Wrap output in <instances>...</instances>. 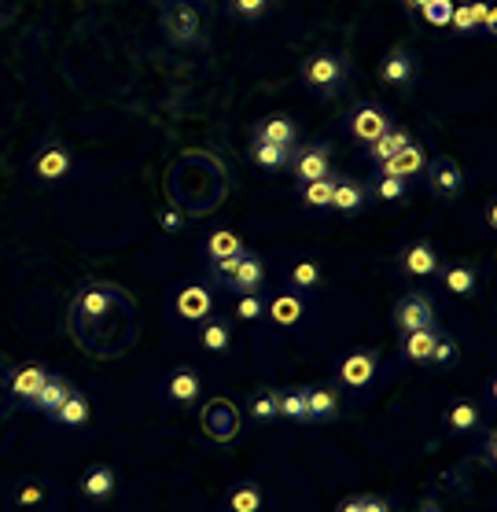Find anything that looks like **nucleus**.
<instances>
[{"label":"nucleus","instance_id":"f257e3e1","mask_svg":"<svg viewBox=\"0 0 497 512\" xmlns=\"http://www.w3.org/2000/svg\"><path fill=\"white\" fill-rule=\"evenodd\" d=\"M302 85L321 100H332L350 85V59L332 48H317L302 63Z\"/></svg>","mask_w":497,"mask_h":512},{"label":"nucleus","instance_id":"f03ea898","mask_svg":"<svg viewBox=\"0 0 497 512\" xmlns=\"http://www.w3.org/2000/svg\"><path fill=\"white\" fill-rule=\"evenodd\" d=\"M162 37L174 48H192L203 41V12L196 0H166L159 12Z\"/></svg>","mask_w":497,"mask_h":512},{"label":"nucleus","instance_id":"7ed1b4c3","mask_svg":"<svg viewBox=\"0 0 497 512\" xmlns=\"http://www.w3.org/2000/svg\"><path fill=\"white\" fill-rule=\"evenodd\" d=\"M111 310H129V295L126 291H118L115 284H100V280H93V284H81V291L74 295V306H70V314H74V325H100V321H107V314Z\"/></svg>","mask_w":497,"mask_h":512},{"label":"nucleus","instance_id":"20e7f679","mask_svg":"<svg viewBox=\"0 0 497 512\" xmlns=\"http://www.w3.org/2000/svg\"><path fill=\"white\" fill-rule=\"evenodd\" d=\"M424 185H428V192L439 203H450V199H457V192L464 188V170L457 166V159H450V155H435V159H428V166H424Z\"/></svg>","mask_w":497,"mask_h":512},{"label":"nucleus","instance_id":"39448f33","mask_svg":"<svg viewBox=\"0 0 497 512\" xmlns=\"http://www.w3.org/2000/svg\"><path fill=\"white\" fill-rule=\"evenodd\" d=\"M391 129V115H387V107L380 104H372V100H365V104H354L350 107V115H347V133L358 144H365L369 148L372 140L383 137Z\"/></svg>","mask_w":497,"mask_h":512},{"label":"nucleus","instance_id":"423d86ee","mask_svg":"<svg viewBox=\"0 0 497 512\" xmlns=\"http://www.w3.org/2000/svg\"><path fill=\"white\" fill-rule=\"evenodd\" d=\"M174 310L188 325L207 321V317L214 314V291H210V284H203V280H185L174 295Z\"/></svg>","mask_w":497,"mask_h":512},{"label":"nucleus","instance_id":"0eeeda50","mask_svg":"<svg viewBox=\"0 0 497 512\" xmlns=\"http://www.w3.org/2000/svg\"><path fill=\"white\" fill-rule=\"evenodd\" d=\"M394 328L398 332H417V328H435V306L424 291H409L394 303Z\"/></svg>","mask_w":497,"mask_h":512},{"label":"nucleus","instance_id":"6e6552de","mask_svg":"<svg viewBox=\"0 0 497 512\" xmlns=\"http://www.w3.org/2000/svg\"><path fill=\"white\" fill-rule=\"evenodd\" d=\"M288 166L291 174L299 177V185H310V181L332 174V152H328V144H302L299 152H291Z\"/></svg>","mask_w":497,"mask_h":512},{"label":"nucleus","instance_id":"1a4fd4ad","mask_svg":"<svg viewBox=\"0 0 497 512\" xmlns=\"http://www.w3.org/2000/svg\"><path fill=\"white\" fill-rule=\"evenodd\" d=\"M417 74H420V63L405 45H394L380 59V82H387L391 89H409V85L417 82Z\"/></svg>","mask_w":497,"mask_h":512},{"label":"nucleus","instance_id":"9d476101","mask_svg":"<svg viewBox=\"0 0 497 512\" xmlns=\"http://www.w3.org/2000/svg\"><path fill=\"white\" fill-rule=\"evenodd\" d=\"M376 369H380V354L376 350H354L339 365V384L350 387V391H365L376 380Z\"/></svg>","mask_w":497,"mask_h":512},{"label":"nucleus","instance_id":"9b49d317","mask_svg":"<svg viewBox=\"0 0 497 512\" xmlns=\"http://www.w3.org/2000/svg\"><path fill=\"white\" fill-rule=\"evenodd\" d=\"M30 174L41 185H56L70 174V152L63 144H41V152L30 159Z\"/></svg>","mask_w":497,"mask_h":512},{"label":"nucleus","instance_id":"f8f14e48","mask_svg":"<svg viewBox=\"0 0 497 512\" xmlns=\"http://www.w3.org/2000/svg\"><path fill=\"white\" fill-rule=\"evenodd\" d=\"M424 166H428L424 144H420V140H409L402 152H394L391 159H383V163H380V174L402 177V181H409V177H420V174H424Z\"/></svg>","mask_w":497,"mask_h":512},{"label":"nucleus","instance_id":"ddd939ff","mask_svg":"<svg viewBox=\"0 0 497 512\" xmlns=\"http://www.w3.org/2000/svg\"><path fill=\"white\" fill-rule=\"evenodd\" d=\"M115 487H118V472L111 465H93L85 468V476L78 483V494L85 501H93V505H104V501L115 498Z\"/></svg>","mask_w":497,"mask_h":512},{"label":"nucleus","instance_id":"4468645a","mask_svg":"<svg viewBox=\"0 0 497 512\" xmlns=\"http://www.w3.org/2000/svg\"><path fill=\"white\" fill-rule=\"evenodd\" d=\"M262 284H266V266H262V258H258L255 251H243L240 266L229 273L225 288L236 291V295H247V291H258Z\"/></svg>","mask_w":497,"mask_h":512},{"label":"nucleus","instance_id":"2eb2a0df","mask_svg":"<svg viewBox=\"0 0 497 512\" xmlns=\"http://www.w3.org/2000/svg\"><path fill=\"white\" fill-rule=\"evenodd\" d=\"M266 317L280 328L299 325L302 317H306V299H302V291L288 288V291H280V295H273V299L266 303Z\"/></svg>","mask_w":497,"mask_h":512},{"label":"nucleus","instance_id":"dca6fc26","mask_svg":"<svg viewBox=\"0 0 497 512\" xmlns=\"http://www.w3.org/2000/svg\"><path fill=\"white\" fill-rule=\"evenodd\" d=\"M255 140H266V144H277V148H284V152H295V144H299V126H295L288 115L262 118V122L255 126Z\"/></svg>","mask_w":497,"mask_h":512},{"label":"nucleus","instance_id":"f3484780","mask_svg":"<svg viewBox=\"0 0 497 512\" xmlns=\"http://www.w3.org/2000/svg\"><path fill=\"white\" fill-rule=\"evenodd\" d=\"M365 203H369L365 185L336 174V188H332V203H328V210H339V214H358V210H365Z\"/></svg>","mask_w":497,"mask_h":512},{"label":"nucleus","instance_id":"a211bd4d","mask_svg":"<svg viewBox=\"0 0 497 512\" xmlns=\"http://www.w3.org/2000/svg\"><path fill=\"white\" fill-rule=\"evenodd\" d=\"M339 417V395L332 387H306V420L328 424Z\"/></svg>","mask_w":497,"mask_h":512},{"label":"nucleus","instance_id":"6ab92c4d","mask_svg":"<svg viewBox=\"0 0 497 512\" xmlns=\"http://www.w3.org/2000/svg\"><path fill=\"white\" fill-rule=\"evenodd\" d=\"M402 269L413 277H435L442 269V258L431 244H413L402 251Z\"/></svg>","mask_w":497,"mask_h":512},{"label":"nucleus","instance_id":"aec40b11","mask_svg":"<svg viewBox=\"0 0 497 512\" xmlns=\"http://www.w3.org/2000/svg\"><path fill=\"white\" fill-rule=\"evenodd\" d=\"M439 328H417V332H405L402 336V358L413 361V365H428L431 350L439 343Z\"/></svg>","mask_w":497,"mask_h":512},{"label":"nucleus","instance_id":"412c9836","mask_svg":"<svg viewBox=\"0 0 497 512\" xmlns=\"http://www.w3.org/2000/svg\"><path fill=\"white\" fill-rule=\"evenodd\" d=\"M199 391H203V384H199V373L192 365H177L174 373L166 376V395L174 398V402H181V406L196 402Z\"/></svg>","mask_w":497,"mask_h":512},{"label":"nucleus","instance_id":"4be33fe9","mask_svg":"<svg viewBox=\"0 0 497 512\" xmlns=\"http://www.w3.org/2000/svg\"><path fill=\"white\" fill-rule=\"evenodd\" d=\"M199 347L210 350V354H225L232 347V325L225 317L210 314L207 321H199Z\"/></svg>","mask_w":497,"mask_h":512},{"label":"nucleus","instance_id":"5701e85b","mask_svg":"<svg viewBox=\"0 0 497 512\" xmlns=\"http://www.w3.org/2000/svg\"><path fill=\"white\" fill-rule=\"evenodd\" d=\"M232 512H262L266 509V490L251 483V479H240V483H232L229 494H225Z\"/></svg>","mask_w":497,"mask_h":512},{"label":"nucleus","instance_id":"b1692460","mask_svg":"<svg viewBox=\"0 0 497 512\" xmlns=\"http://www.w3.org/2000/svg\"><path fill=\"white\" fill-rule=\"evenodd\" d=\"M70 391H74V384H70L67 376H59V373H48V380H45V387L37 391V398H34V406L45 413V417H52L63 402L70 398Z\"/></svg>","mask_w":497,"mask_h":512},{"label":"nucleus","instance_id":"393cba45","mask_svg":"<svg viewBox=\"0 0 497 512\" xmlns=\"http://www.w3.org/2000/svg\"><path fill=\"white\" fill-rule=\"evenodd\" d=\"M446 428L457 431V435H468V431L479 428V420H483V413H479V402H472V398H457V402H450V409H446Z\"/></svg>","mask_w":497,"mask_h":512},{"label":"nucleus","instance_id":"a878e982","mask_svg":"<svg viewBox=\"0 0 497 512\" xmlns=\"http://www.w3.org/2000/svg\"><path fill=\"white\" fill-rule=\"evenodd\" d=\"M203 424H207V431L218 443H229L236 435V409L229 402H210V409L203 413Z\"/></svg>","mask_w":497,"mask_h":512},{"label":"nucleus","instance_id":"bb28decb","mask_svg":"<svg viewBox=\"0 0 497 512\" xmlns=\"http://www.w3.org/2000/svg\"><path fill=\"white\" fill-rule=\"evenodd\" d=\"M48 380V369H41V365H23V369H15L12 380H8V387H12L15 398H23V402H34L37 391L45 387Z\"/></svg>","mask_w":497,"mask_h":512},{"label":"nucleus","instance_id":"cd10ccee","mask_svg":"<svg viewBox=\"0 0 497 512\" xmlns=\"http://www.w3.org/2000/svg\"><path fill=\"white\" fill-rule=\"evenodd\" d=\"M439 277H442V288L450 291V295H457V299L472 295L475 284H479V273L472 266H464V262H453V266L439 269Z\"/></svg>","mask_w":497,"mask_h":512},{"label":"nucleus","instance_id":"c85d7f7f","mask_svg":"<svg viewBox=\"0 0 497 512\" xmlns=\"http://www.w3.org/2000/svg\"><path fill=\"white\" fill-rule=\"evenodd\" d=\"M48 498H52V487H48L45 479H26L15 487V509L19 512H37L45 509Z\"/></svg>","mask_w":497,"mask_h":512},{"label":"nucleus","instance_id":"c756f323","mask_svg":"<svg viewBox=\"0 0 497 512\" xmlns=\"http://www.w3.org/2000/svg\"><path fill=\"white\" fill-rule=\"evenodd\" d=\"M89 413H93L89 398L81 395V391H70V398L52 413V420L63 424V428H81V424H89Z\"/></svg>","mask_w":497,"mask_h":512},{"label":"nucleus","instance_id":"7c9ffc66","mask_svg":"<svg viewBox=\"0 0 497 512\" xmlns=\"http://www.w3.org/2000/svg\"><path fill=\"white\" fill-rule=\"evenodd\" d=\"M409 140H413V133H409V129H387V133H383V137H376L369 144V148H365V152H369V159L372 163H383V159H391L394 152H402L405 144H409Z\"/></svg>","mask_w":497,"mask_h":512},{"label":"nucleus","instance_id":"2f4dec72","mask_svg":"<svg viewBox=\"0 0 497 512\" xmlns=\"http://www.w3.org/2000/svg\"><path fill=\"white\" fill-rule=\"evenodd\" d=\"M483 8H486V0H464V4H453L450 26L457 30V34H475L479 23H483Z\"/></svg>","mask_w":497,"mask_h":512},{"label":"nucleus","instance_id":"473e14b6","mask_svg":"<svg viewBox=\"0 0 497 512\" xmlns=\"http://www.w3.org/2000/svg\"><path fill=\"white\" fill-rule=\"evenodd\" d=\"M332 188H336V170H332L328 177H321V181H310V185H302V192H299L302 207L328 210V203H332Z\"/></svg>","mask_w":497,"mask_h":512},{"label":"nucleus","instance_id":"72a5a7b5","mask_svg":"<svg viewBox=\"0 0 497 512\" xmlns=\"http://www.w3.org/2000/svg\"><path fill=\"white\" fill-rule=\"evenodd\" d=\"M243 251V240L232 229H214L207 236V258L210 262H218V258H229V255H240Z\"/></svg>","mask_w":497,"mask_h":512},{"label":"nucleus","instance_id":"f704fd0d","mask_svg":"<svg viewBox=\"0 0 497 512\" xmlns=\"http://www.w3.org/2000/svg\"><path fill=\"white\" fill-rule=\"evenodd\" d=\"M365 192H372V196L380 199V203H402V199L409 196V181H402V177L376 174V181H372Z\"/></svg>","mask_w":497,"mask_h":512},{"label":"nucleus","instance_id":"c9c22d12","mask_svg":"<svg viewBox=\"0 0 497 512\" xmlns=\"http://www.w3.org/2000/svg\"><path fill=\"white\" fill-rule=\"evenodd\" d=\"M251 159H255L262 170H284L291 163V152L277 148V144H266V140H251Z\"/></svg>","mask_w":497,"mask_h":512},{"label":"nucleus","instance_id":"e433bc0d","mask_svg":"<svg viewBox=\"0 0 497 512\" xmlns=\"http://www.w3.org/2000/svg\"><path fill=\"white\" fill-rule=\"evenodd\" d=\"M288 284H291V291H313L317 284H321V266H317V262H310V258H302V262H295V266H291Z\"/></svg>","mask_w":497,"mask_h":512},{"label":"nucleus","instance_id":"4c0bfd02","mask_svg":"<svg viewBox=\"0 0 497 512\" xmlns=\"http://www.w3.org/2000/svg\"><path fill=\"white\" fill-rule=\"evenodd\" d=\"M280 395V417L302 424L306 420V387H288V391H277Z\"/></svg>","mask_w":497,"mask_h":512},{"label":"nucleus","instance_id":"58836bf2","mask_svg":"<svg viewBox=\"0 0 497 512\" xmlns=\"http://www.w3.org/2000/svg\"><path fill=\"white\" fill-rule=\"evenodd\" d=\"M247 413L255 420H277L280 417V395L277 391H255L251 395V402H247Z\"/></svg>","mask_w":497,"mask_h":512},{"label":"nucleus","instance_id":"ea45409f","mask_svg":"<svg viewBox=\"0 0 497 512\" xmlns=\"http://www.w3.org/2000/svg\"><path fill=\"white\" fill-rule=\"evenodd\" d=\"M273 8V0H225V12L232 19H262Z\"/></svg>","mask_w":497,"mask_h":512},{"label":"nucleus","instance_id":"a19ab883","mask_svg":"<svg viewBox=\"0 0 497 512\" xmlns=\"http://www.w3.org/2000/svg\"><path fill=\"white\" fill-rule=\"evenodd\" d=\"M236 317H240V321H251V325L262 321V317H266V299H262L258 291L240 295V299H236Z\"/></svg>","mask_w":497,"mask_h":512},{"label":"nucleus","instance_id":"79ce46f5","mask_svg":"<svg viewBox=\"0 0 497 512\" xmlns=\"http://www.w3.org/2000/svg\"><path fill=\"white\" fill-rule=\"evenodd\" d=\"M420 15H424V23H431V26H450L453 0H428V4L420 8Z\"/></svg>","mask_w":497,"mask_h":512},{"label":"nucleus","instance_id":"37998d69","mask_svg":"<svg viewBox=\"0 0 497 512\" xmlns=\"http://www.w3.org/2000/svg\"><path fill=\"white\" fill-rule=\"evenodd\" d=\"M453 361H457V339L442 332L439 343H435V350H431V365L446 369V365H453Z\"/></svg>","mask_w":497,"mask_h":512},{"label":"nucleus","instance_id":"c03bdc74","mask_svg":"<svg viewBox=\"0 0 497 512\" xmlns=\"http://www.w3.org/2000/svg\"><path fill=\"white\" fill-rule=\"evenodd\" d=\"M361 512H391V501L376 494H361Z\"/></svg>","mask_w":497,"mask_h":512},{"label":"nucleus","instance_id":"a18cd8bd","mask_svg":"<svg viewBox=\"0 0 497 512\" xmlns=\"http://www.w3.org/2000/svg\"><path fill=\"white\" fill-rule=\"evenodd\" d=\"M479 30H483L486 37L497 34V12H494V4H490V0H486V8H483V23H479Z\"/></svg>","mask_w":497,"mask_h":512},{"label":"nucleus","instance_id":"49530a36","mask_svg":"<svg viewBox=\"0 0 497 512\" xmlns=\"http://www.w3.org/2000/svg\"><path fill=\"white\" fill-rule=\"evenodd\" d=\"M494 457H497V435H494V431H486V439H483V465H494Z\"/></svg>","mask_w":497,"mask_h":512},{"label":"nucleus","instance_id":"de8ad7c7","mask_svg":"<svg viewBox=\"0 0 497 512\" xmlns=\"http://www.w3.org/2000/svg\"><path fill=\"white\" fill-rule=\"evenodd\" d=\"M483 225H486V229H494V225H497V207H494V199H486V207H483Z\"/></svg>","mask_w":497,"mask_h":512},{"label":"nucleus","instance_id":"09e8293b","mask_svg":"<svg viewBox=\"0 0 497 512\" xmlns=\"http://www.w3.org/2000/svg\"><path fill=\"white\" fill-rule=\"evenodd\" d=\"M336 512H361V494H354V498H343Z\"/></svg>","mask_w":497,"mask_h":512},{"label":"nucleus","instance_id":"8fccbe9b","mask_svg":"<svg viewBox=\"0 0 497 512\" xmlns=\"http://www.w3.org/2000/svg\"><path fill=\"white\" fill-rule=\"evenodd\" d=\"M424 4H428V0H402V8H405V12H420Z\"/></svg>","mask_w":497,"mask_h":512},{"label":"nucleus","instance_id":"3c124183","mask_svg":"<svg viewBox=\"0 0 497 512\" xmlns=\"http://www.w3.org/2000/svg\"><path fill=\"white\" fill-rule=\"evenodd\" d=\"M162 225H166V233H174V225H177V214H166V218H162Z\"/></svg>","mask_w":497,"mask_h":512}]
</instances>
